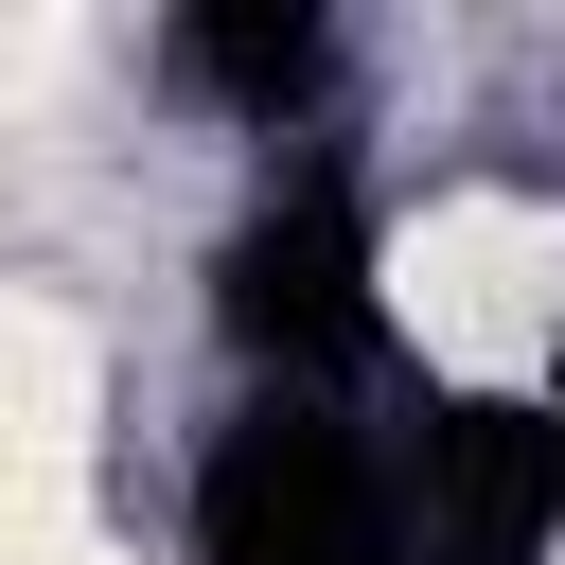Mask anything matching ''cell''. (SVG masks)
<instances>
[{"mask_svg": "<svg viewBox=\"0 0 565 565\" xmlns=\"http://www.w3.org/2000/svg\"><path fill=\"white\" fill-rule=\"evenodd\" d=\"M388 530L406 565H565V441L530 424V388H424V424L388 441Z\"/></svg>", "mask_w": 565, "mask_h": 565, "instance_id": "cell-3", "label": "cell"}, {"mask_svg": "<svg viewBox=\"0 0 565 565\" xmlns=\"http://www.w3.org/2000/svg\"><path fill=\"white\" fill-rule=\"evenodd\" d=\"M530 424L565 441V300H547V353H530Z\"/></svg>", "mask_w": 565, "mask_h": 565, "instance_id": "cell-5", "label": "cell"}, {"mask_svg": "<svg viewBox=\"0 0 565 565\" xmlns=\"http://www.w3.org/2000/svg\"><path fill=\"white\" fill-rule=\"evenodd\" d=\"M212 335L282 388V406H335L371 353H388V247H371V194L335 159L265 177L212 247Z\"/></svg>", "mask_w": 565, "mask_h": 565, "instance_id": "cell-1", "label": "cell"}, {"mask_svg": "<svg viewBox=\"0 0 565 565\" xmlns=\"http://www.w3.org/2000/svg\"><path fill=\"white\" fill-rule=\"evenodd\" d=\"M159 71H177L212 124L300 141V124L335 106V18H318V0H194V18L159 35Z\"/></svg>", "mask_w": 565, "mask_h": 565, "instance_id": "cell-4", "label": "cell"}, {"mask_svg": "<svg viewBox=\"0 0 565 565\" xmlns=\"http://www.w3.org/2000/svg\"><path fill=\"white\" fill-rule=\"evenodd\" d=\"M194 565H406L388 530V441L353 406H282L247 388L194 441Z\"/></svg>", "mask_w": 565, "mask_h": 565, "instance_id": "cell-2", "label": "cell"}]
</instances>
